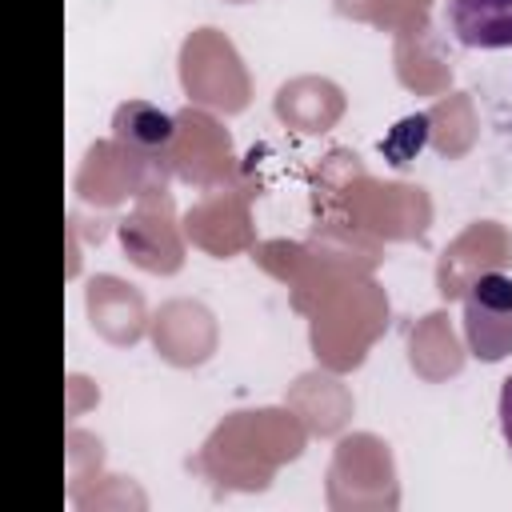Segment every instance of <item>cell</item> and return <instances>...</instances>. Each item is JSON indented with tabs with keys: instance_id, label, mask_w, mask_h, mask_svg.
Listing matches in <instances>:
<instances>
[{
	"instance_id": "1",
	"label": "cell",
	"mask_w": 512,
	"mask_h": 512,
	"mask_svg": "<svg viewBox=\"0 0 512 512\" xmlns=\"http://www.w3.org/2000/svg\"><path fill=\"white\" fill-rule=\"evenodd\" d=\"M464 344L484 364L512 352V276L484 272L472 280L464 292Z\"/></svg>"
},
{
	"instance_id": "2",
	"label": "cell",
	"mask_w": 512,
	"mask_h": 512,
	"mask_svg": "<svg viewBox=\"0 0 512 512\" xmlns=\"http://www.w3.org/2000/svg\"><path fill=\"white\" fill-rule=\"evenodd\" d=\"M448 24L464 48H512V0H448Z\"/></svg>"
},
{
	"instance_id": "3",
	"label": "cell",
	"mask_w": 512,
	"mask_h": 512,
	"mask_svg": "<svg viewBox=\"0 0 512 512\" xmlns=\"http://www.w3.org/2000/svg\"><path fill=\"white\" fill-rule=\"evenodd\" d=\"M112 136H116V144H124V148H136V152H160V148L172 144V136H176V120H172L168 112L152 108V104L132 100V104L116 108Z\"/></svg>"
},
{
	"instance_id": "4",
	"label": "cell",
	"mask_w": 512,
	"mask_h": 512,
	"mask_svg": "<svg viewBox=\"0 0 512 512\" xmlns=\"http://www.w3.org/2000/svg\"><path fill=\"white\" fill-rule=\"evenodd\" d=\"M424 140H428V116L420 112V116H408V120H400L384 140H380V152L396 164V168H404L420 148H424Z\"/></svg>"
},
{
	"instance_id": "5",
	"label": "cell",
	"mask_w": 512,
	"mask_h": 512,
	"mask_svg": "<svg viewBox=\"0 0 512 512\" xmlns=\"http://www.w3.org/2000/svg\"><path fill=\"white\" fill-rule=\"evenodd\" d=\"M500 432H504V444H508V452H512V376L504 380V388H500Z\"/></svg>"
}]
</instances>
